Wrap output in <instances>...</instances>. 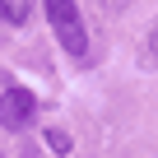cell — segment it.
Listing matches in <instances>:
<instances>
[{
	"mask_svg": "<svg viewBox=\"0 0 158 158\" xmlns=\"http://www.w3.org/2000/svg\"><path fill=\"white\" fill-rule=\"evenodd\" d=\"M47 149H51V153H70V130H56V126H51V130H47Z\"/></svg>",
	"mask_w": 158,
	"mask_h": 158,
	"instance_id": "obj_5",
	"label": "cell"
},
{
	"mask_svg": "<svg viewBox=\"0 0 158 158\" xmlns=\"http://www.w3.org/2000/svg\"><path fill=\"white\" fill-rule=\"evenodd\" d=\"M139 60H144V70H158V19H153L149 33H144V51H139Z\"/></svg>",
	"mask_w": 158,
	"mask_h": 158,
	"instance_id": "obj_4",
	"label": "cell"
},
{
	"mask_svg": "<svg viewBox=\"0 0 158 158\" xmlns=\"http://www.w3.org/2000/svg\"><path fill=\"white\" fill-rule=\"evenodd\" d=\"M47 5V23L56 33V42L79 60L89 51V28H84V14H79V0H42Z\"/></svg>",
	"mask_w": 158,
	"mask_h": 158,
	"instance_id": "obj_1",
	"label": "cell"
},
{
	"mask_svg": "<svg viewBox=\"0 0 158 158\" xmlns=\"http://www.w3.org/2000/svg\"><path fill=\"white\" fill-rule=\"evenodd\" d=\"M37 121V98L28 89H5L0 93V126L5 130H28Z\"/></svg>",
	"mask_w": 158,
	"mask_h": 158,
	"instance_id": "obj_2",
	"label": "cell"
},
{
	"mask_svg": "<svg viewBox=\"0 0 158 158\" xmlns=\"http://www.w3.org/2000/svg\"><path fill=\"white\" fill-rule=\"evenodd\" d=\"M33 14V0H0V19L5 23H28Z\"/></svg>",
	"mask_w": 158,
	"mask_h": 158,
	"instance_id": "obj_3",
	"label": "cell"
}]
</instances>
